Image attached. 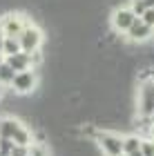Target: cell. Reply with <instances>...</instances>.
<instances>
[{
    "instance_id": "cell-1",
    "label": "cell",
    "mask_w": 154,
    "mask_h": 156,
    "mask_svg": "<svg viewBox=\"0 0 154 156\" xmlns=\"http://www.w3.org/2000/svg\"><path fill=\"white\" fill-rule=\"evenodd\" d=\"M43 42H45V34H43V29H40L38 25H34V23H27L25 29L20 31V36H18L20 51H25V54H31V51H36V49H43Z\"/></svg>"
},
{
    "instance_id": "cell-2",
    "label": "cell",
    "mask_w": 154,
    "mask_h": 156,
    "mask_svg": "<svg viewBox=\"0 0 154 156\" xmlns=\"http://www.w3.org/2000/svg\"><path fill=\"white\" fill-rule=\"evenodd\" d=\"M96 140V145H98V150L101 154L105 156H118V154H123V134H118V132H109V129H98V134L94 136Z\"/></svg>"
},
{
    "instance_id": "cell-3",
    "label": "cell",
    "mask_w": 154,
    "mask_h": 156,
    "mask_svg": "<svg viewBox=\"0 0 154 156\" xmlns=\"http://www.w3.org/2000/svg\"><path fill=\"white\" fill-rule=\"evenodd\" d=\"M36 87H38V74H36V69H25V72H18L16 76H13L11 85H9V89L16 91V94H20V96L31 94Z\"/></svg>"
},
{
    "instance_id": "cell-4",
    "label": "cell",
    "mask_w": 154,
    "mask_h": 156,
    "mask_svg": "<svg viewBox=\"0 0 154 156\" xmlns=\"http://www.w3.org/2000/svg\"><path fill=\"white\" fill-rule=\"evenodd\" d=\"M27 20L20 16V13H7V16L0 18V34L5 38H18L20 31L25 29Z\"/></svg>"
},
{
    "instance_id": "cell-5",
    "label": "cell",
    "mask_w": 154,
    "mask_h": 156,
    "mask_svg": "<svg viewBox=\"0 0 154 156\" xmlns=\"http://www.w3.org/2000/svg\"><path fill=\"white\" fill-rule=\"evenodd\" d=\"M134 20H136V16L127 9V7H116L114 13H112V29L116 34H125Z\"/></svg>"
},
{
    "instance_id": "cell-6",
    "label": "cell",
    "mask_w": 154,
    "mask_h": 156,
    "mask_svg": "<svg viewBox=\"0 0 154 156\" xmlns=\"http://www.w3.org/2000/svg\"><path fill=\"white\" fill-rule=\"evenodd\" d=\"M123 36L127 38L130 42H145V40H150V38L154 36V29H152V27H148L141 18H136Z\"/></svg>"
},
{
    "instance_id": "cell-7",
    "label": "cell",
    "mask_w": 154,
    "mask_h": 156,
    "mask_svg": "<svg viewBox=\"0 0 154 156\" xmlns=\"http://www.w3.org/2000/svg\"><path fill=\"white\" fill-rule=\"evenodd\" d=\"M7 65H9L13 72H25V69H31V58H29V54H25V51H18V54H13V56H7V58H2Z\"/></svg>"
},
{
    "instance_id": "cell-8",
    "label": "cell",
    "mask_w": 154,
    "mask_h": 156,
    "mask_svg": "<svg viewBox=\"0 0 154 156\" xmlns=\"http://www.w3.org/2000/svg\"><path fill=\"white\" fill-rule=\"evenodd\" d=\"M20 125H23V123H20V118H16V116H5L2 120H0V138H9L11 140L13 132H16Z\"/></svg>"
},
{
    "instance_id": "cell-9",
    "label": "cell",
    "mask_w": 154,
    "mask_h": 156,
    "mask_svg": "<svg viewBox=\"0 0 154 156\" xmlns=\"http://www.w3.org/2000/svg\"><path fill=\"white\" fill-rule=\"evenodd\" d=\"M11 143L13 145H23V147H29L31 145V129L29 127H25V125H20L16 132H13V136H11Z\"/></svg>"
},
{
    "instance_id": "cell-10",
    "label": "cell",
    "mask_w": 154,
    "mask_h": 156,
    "mask_svg": "<svg viewBox=\"0 0 154 156\" xmlns=\"http://www.w3.org/2000/svg\"><path fill=\"white\" fill-rule=\"evenodd\" d=\"M121 147H123V154L138 152V147H141V136H136V134H125Z\"/></svg>"
},
{
    "instance_id": "cell-11",
    "label": "cell",
    "mask_w": 154,
    "mask_h": 156,
    "mask_svg": "<svg viewBox=\"0 0 154 156\" xmlns=\"http://www.w3.org/2000/svg\"><path fill=\"white\" fill-rule=\"evenodd\" d=\"M20 51V45H18V38H5L2 36V45H0V54H2V58L7 56H13Z\"/></svg>"
},
{
    "instance_id": "cell-12",
    "label": "cell",
    "mask_w": 154,
    "mask_h": 156,
    "mask_svg": "<svg viewBox=\"0 0 154 156\" xmlns=\"http://www.w3.org/2000/svg\"><path fill=\"white\" fill-rule=\"evenodd\" d=\"M13 76H16V72H13L5 60H0V87H9Z\"/></svg>"
},
{
    "instance_id": "cell-13",
    "label": "cell",
    "mask_w": 154,
    "mask_h": 156,
    "mask_svg": "<svg viewBox=\"0 0 154 156\" xmlns=\"http://www.w3.org/2000/svg\"><path fill=\"white\" fill-rule=\"evenodd\" d=\"M141 156H154V138H141Z\"/></svg>"
},
{
    "instance_id": "cell-14",
    "label": "cell",
    "mask_w": 154,
    "mask_h": 156,
    "mask_svg": "<svg viewBox=\"0 0 154 156\" xmlns=\"http://www.w3.org/2000/svg\"><path fill=\"white\" fill-rule=\"evenodd\" d=\"M49 145H36V143H31L29 145V156H49Z\"/></svg>"
},
{
    "instance_id": "cell-15",
    "label": "cell",
    "mask_w": 154,
    "mask_h": 156,
    "mask_svg": "<svg viewBox=\"0 0 154 156\" xmlns=\"http://www.w3.org/2000/svg\"><path fill=\"white\" fill-rule=\"evenodd\" d=\"M127 9H130L132 13H134V16H136V18H141V13H143L145 9H148V7H145V2H143V0H132V2H130V7H127Z\"/></svg>"
},
{
    "instance_id": "cell-16",
    "label": "cell",
    "mask_w": 154,
    "mask_h": 156,
    "mask_svg": "<svg viewBox=\"0 0 154 156\" xmlns=\"http://www.w3.org/2000/svg\"><path fill=\"white\" fill-rule=\"evenodd\" d=\"M141 20H143L148 27H152V29H154V7H150V9H145V11L141 13Z\"/></svg>"
},
{
    "instance_id": "cell-17",
    "label": "cell",
    "mask_w": 154,
    "mask_h": 156,
    "mask_svg": "<svg viewBox=\"0 0 154 156\" xmlns=\"http://www.w3.org/2000/svg\"><path fill=\"white\" fill-rule=\"evenodd\" d=\"M9 156H29V147H23V145H13Z\"/></svg>"
},
{
    "instance_id": "cell-18",
    "label": "cell",
    "mask_w": 154,
    "mask_h": 156,
    "mask_svg": "<svg viewBox=\"0 0 154 156\" xmlns=\"http://www.w3.org/2000/svg\"><path fill=\"white\" fill-rule=\"evenodd\" d=\"M148 120H150V125H152V129H154V112H152V114L148 116Z\"/></svg>"
},
{
    "instance_id": "cell-19",
    "label": "cell",
    "mask_w": 154,
    "mask_h": 156,
    "mask_svg": "<svg viewBox=\"0 0 154 156\" xmlns=\"http://www.w3.org/2000/svg\"><path fill=\"white\" fill-rule=\"evenodd\" d=\"M125 156H141V152H132V154H125Z\"/></svg>"
},
{
    "instance_id": "cell-20",
    "label": "cell",
    "mask_w": 154,
    "mask_h": 156,
    "mask_svg": "<svg viewBox=\"0 0 154 156\" xmlns=\"http://www.w3.org/2000/svg\"><path fill=\"white\" fill-rule=\"evenodd\" d=\"M0 98H2V87H0Z\"/></svg>"
},
{
    "instance_id": "cell-21",
    "label": "cell",
    "mask_w": 154,
    "mask_h": 156,
    "mask_svg": "<svg viewBox=\"0 0 154 156\" xmlns=\"http://www.w3.org/2000/svg\"><path fill=\"white\" fill-rule=\"evenodd\" d=\"M118 156H125V154H118Z\"/></svg>"
},
{
    "instance_id": "cell-22",
    "label": "cell",
    "mask_w": 154,
    "mask_h": 156,
    "mask_svg": "<svg viewBox=\"0 0 154 156\" xmlns=\"http://www.w3.org/2000/svg\"><path fill=\"white\" fill-rule=\"evenodd\" d=\"M0 60H2V58H0Z\"/></svg>"
}]
</instances>
